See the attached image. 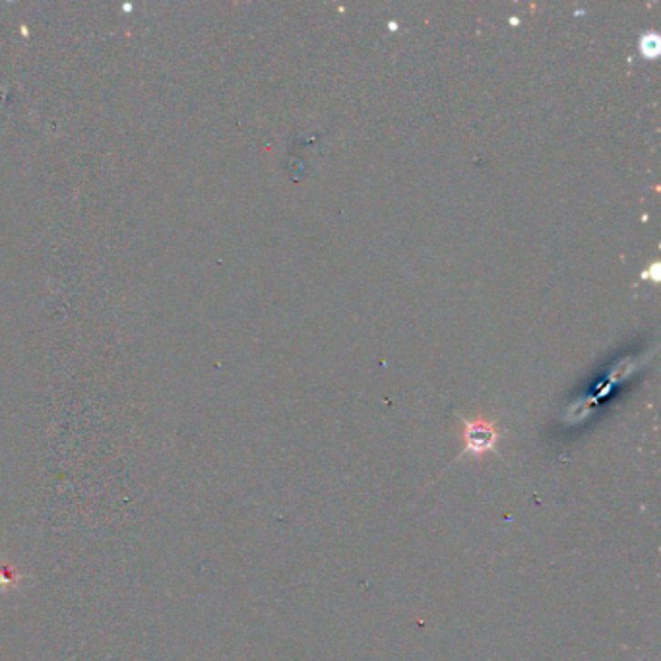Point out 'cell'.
Masks as SVG:
<instances>
[{
    "label": "cell",
    "instance_id": "2",
    "mask_svg": "<svg viewBox=\"0 0 661 661\" xmlns=\"http://www.w3.org/2000/svg\"><path fill=\"white\" fill-rule=\"evenodd\" d=\"M659 47H661V43H659V37H657L656 34H646V36H642V41H640V53H642L644 56L656 58V56L659 55Z\"/></svg>",
    "mask_w": 661,
    "mask_h": 661
},
{
    "label": "cell",
    "instance_id": "1",
    "mask_svg": "<svg viewBox=\"0 0 661 661\" xmlns=\"http://www.w3.org/2000/svg\"><path fill=\"white\" fill-rule=\"evenodd\" d=\"M501 429L493 419L475 415L472 419L462 417V442L463 448L458 458L472 456L481 460L487 454H497V444L501 441Z\"/></svg>",
    "mask_w": 661,
    "mask_h": 661
}]
</instances>
